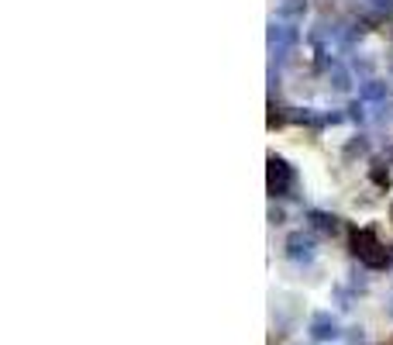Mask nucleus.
<instances>
[{
    "instance_id": "nucleus-1",
    "label": "nucleus",
    "mask_w": 393,
    "mask_h": 345,
    "mask_svg": "<svg viewBox=\"0 0 393 345\" xmlns=\"http://www.w3.org/2000/svg\"><path fill=\"white\" fill-rule=\"evenodd\" d=\"M352 252L356 259L362 262V266H369V269H383V266H390V252L383 249V242L373 235V232H356L352 235Z\"/></svg>"
},
{
    "instance_id": "nucleus-2",
    "label": "nucleus",
    "mask_w": 393,
    "mask_h": 345,
    "mask_svg": "<svg viewBox=\"0 0 393 345\" xmlns=\"http://www.w3.org/2000/svg\"><path fill=\"white\" fill-rule=\"evenodd\" d=\"M266 42H269V56L280 63V59H287L290 52L296 49V42H300V31H296L290 21H269V31H266Z\"/></svg>"
},
{
    "instance_id": "nucleus-3",
    "label": "nucleus",
    "mask_w": 393,
    "mask_h": 345,
    "mask_svg": "<svg viewBox=\"0 0 393 345\" xmlns=\"http://www.w3.org/2000/svg\"><path fill=\"white\" fill-rule=\"evenodd\" d=\"M266 179H269V193L273 197H287L290 186H294V166L280 156H269L266 159Z\"/></svg>"
},
{
    "instance_id": "nucleus-4",
    "label": "nucleus",
    "mask_w": 393,
    "mask_h": 345,
    "mask_svg": "<svg viewBox=\"0 0 393 345\" xmlns=\"http://www.w3.org/2000/svg\"><path fill=\"white\" fill-rule=\"evenodd\" d=\"M310 335H314L317 342H335V339H342V325H338L335 314L317 311V314L310 318Z\"/></svg>"
},
{
    "instance_id": "nucleus-5",
    "label": "nucleus",
    "mask_w": 393,
    "mask_h": 345,
    "mask_svg": "<svg viewBox=\"0 0 393 345\" xmlns=\"http://www.w3.org/2000/svg\"><path fill=\"white\" fill-rule=\"evenodd\" d=\"M359 100H366L369 107H383V104H390V86L376 77L359 80Z\"/></svg>"
},
{
    "instance_id": "nucleus-6",
    "label": "nucleus",
    "mask_w": 393,
    "mask_h": 345,
    "mask_svg": "<svg viewBox=\"0 0 393 345\" xmlns=\"http://www.w3.org/2000/svg\"><path fill=\"white\" fill-rule=\"evenodd\" d=\"M314 252H317V246H314V239L307 232H294L287 239V256L294 262H314Z\"/></svg>"
},
{
    "instance_id": "nucleus-7",
    "label": "nucleus",
    "mask_w": 393,
    "mask_h": 345,
    "mask_svg": "<svg viewBox=\"0 0 393 345\" xmlns=\"http://www.w3.org/2000/svg\"><path fill=\"white\" fill-rule=\"evenodd\" d=\"M303 14H307V0H276V17L280 21H303Z\"/></svg>"
},
{
    "instance_id": "nucleus-8",
    "label": "nucleus",
    "mask_w": 393,
    "mask_h": 345,
    "mask_svg": "<svg viewBox=\"0 0 393 345\" xmlns=\"http://www.w3.org/2000/svg\"><path fill=\"white\" fill-rule=\"evenodd\" d=\"M307 221H310V228H314V232H324V235H335V232H338V218H335V214H328V211H310V214H307Z\"/></svg>"
},
{
    "instance_id": "nucleus-9",
    "label": "nucleus",
    "mask_w": 393,
    "mask_h": 345,
    "mask_svg": "<svg viewBox=\"0 0 393 345\" xmlns=\"http://www.w3.org/2000/svg\"><path fill=\"white\" fill-rule=\"evenodd\" d=\"M359 7L369 10V14H376V17H383V14L393 10V0H359Z\"/></svg>"
},
{
    "instance_id": "nucleus-10",
    "label": "nucleus",
    "mask_w": 393,
    "mask_h": 345,
    "mask_svg": "<svg viewBox=\"0 0 393 345\" xmlns=\"http://www.w3.org/2000/svg\"><path fill=\"white\" fill-rule=\"evenodd\" d=\"M366 107H369L366 100H352V104H349V118H352L356 125H362V121L369 118V114H366Z\"/></svg>"
},
{
    "instance_id": "nucleus-11",
    "label": "nucleus",
    "mask_w": 393,
    "mask_h": 345,
    "mask_svg": "<svg viewBox=\"0 0 393 345\" xmlns=\"http://www.w3.org/2000/svg\"><path fill=\"white\" fill-rule=\"evenodd\" d=\"M352 73H359L362 80H369V73H373V63H369V59H352Z\"/></svg>"
},
{
    "instance_id": "nucleus-12",
    "label": "nucleus",
    "mask_w": 393,
    "mask_h": 345,
    "mask_svg": "<svg viewBox=\"0 0 393 345\" xmlns=\"http://www.w3.org/2000/svg\"><path fill=\"white\" fill-rule=\"evenodd\" d=\"M366 149H369V145H366V138H356V142H352V145H349V156H356V152H359V156H362V152H366Z\"/></svg>"
},
{
    "instance_id": "nucleus-13",
    "label": "nucleus",
    "mask_w": 393,
    "mask_h": 345,
    "mask_svg": "<svg viewBox=\"0 0 393 345\" xmlns=\"http://www.w3.org/2000/svg\"><path fill=\"white\" fill-rule=\"evenodd\" d=\"M373 179H376V183H390V172H383V166H376V170H373Z\"/></svg>"
},
{
    "instance_id": "nucleus-14",
    "label": "nucleus",
    "mask_w": 393,
    "mask_h": 345,
    "mask_svg": "<svg viewBox=\"0 0 393 345\" xmlns=\"http://www.w3.org/2000/svg\"><path fill=\"white\" fill-rule=\"evenodd\" d=\"M390 218H393V207H390Z\"/></svg>"
},
{
    "instance_id": "nucleus-15",
    "label": "nucleus",
    "mask_w": 393,
    "mask_h": 345,
    "mask_svg": "<svg viewBox=\"0 0 393 345\" xmlns=\"http://www.w3.org/2000/svg\"><path fill=\"white\" fill-rule=\"evenodd\" d=\"M390 311H393V307H390Z\"/></svg>"
}]
</instances>
